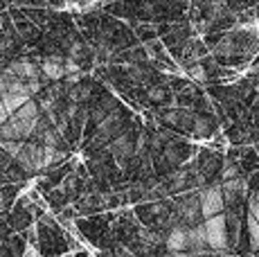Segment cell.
<instances>
[{"instance_id":"7402d4cb","label":"cell","mask_w":259,"mask_h":257,"mask_svg":"<svg viewBox=\"0 0 259 257\" xmlns=\"http://www.w3.org/2000/svg\"><path fill=\"white\" fill-rule=\"evenodd\" d=\"M3 205H5V196L0 194V207H3Z\"/></svg>"},{"instance_id":"ffe728a7","label":"cell","mask_w":259,"mask_h":257,"mask_svg":"<svg viewBox=\"0 0 259 257\" xmlns=\"http://www.w3.org/2000/svg\"><path fill=\"white\" fill-rule=\"evenodd\" d=\"M115 257H136V255H131V253H126V250H117Z\"/></svg>"},{"instance_id":"e0dca14e","label":"cell","mask_w":259,"mask_h":257,"mask_svg":"<svg viewBox=\"0 0 259 257\" xmlns=\"http://www.w3.org/2000/svg\"><path fill=\"white\" fill-rule=\"evenodd\" d=\"M189 77L196 79V81H205V70H203L201 63H196L194 68H189Z\"/></svg>"},{"instance_id":"ba28073f","label":"cell","mask_w":259,"mask_h":257,"mask_svg":"<svg viewBox=\"0 0 259 257\" xmlns=\"http://www.w3.org/2000/svg\"><path fill=\"white\" fill-rule=\"evenodd\" d=\"M7 70H12L14 75L21 77V79H38L41 66H36L32 59H18V61H14Z\"/></svg>"},{"instance_id":"7c38bea8","label":"cell","mask_w":259,"mask_h":257,"mask_svg":"<svg viewBox=\"0 0 259 257\" xmlns=\"http://www.w3.org/2000/svg\"><path fill=\"white\" fill-rule=\"evenodd\" d=\"M61 160V151L57 149V147H50V145H43V162H46V167L54 165V162Z\"/></svg>"},{"instance_id":"9a60e30c","label":"cell","mask_w":259,"mask_h":257,"mask_svg":"<svg viewBox=\"0 0 259 257\" xmlns=\"http://www.w3.org/2000/svg\"><path fill=\"white\" fill-rule=\"evenodd\" d=\"M226 0H210V16L212 18H219L226 14Z\"/></svg>"},{"instance_id":"5bb4252c","label":"cell","mask_w":259,"mask_h":257,"mask_svg":"<svg viewBox=\"0 0 259 257\" xmlns=\"http://www.w3.org/2000/svg\"><path fill=\"white\" fill-rule=\"evenodd\" d=\"M0 147H3L9 156L16 158L18 154H21V149H23V142L21 140H0Z\"/></svg>"},{"instance_id":"ac0fdd59","label":"cell","mask_w":259,"mask_h":257,"mask_svg":"<svg viewBox=\"0 0 259 257\" xmlns=\"http://www.w3.org/2000/svg\"><path fill=\"white\" fill-rule=\"evenodd\" d=\"M12 117V113L7 111V106H5V102H3V97H0V126L5 124V122Z\"/></svg>"},{"instance_id":"6da1fadb","label":"cell","mask_w":259,"mask_h":257,"mask_svg":"<svg viewBox=\"0 0 259 257\" xmlns=\"http://www.w3.org/2000/svg\"><path fill=\"white\" fill-rule=\"evenodd\" d=\"M203 224H205L207 244H210L212 250H226L228 246H230L228 244V221H226V217H223V212L205 219Z\"/></svg>"},{"instance_id":"5b68a950","label":"cell","mask_w":259,"mask_h":257,"mask_svg":"<svg viewBox=\"0 0 259 257\" xmlns=\"http://www.w3.org/2000/svg\"><path fill=\"white\" fill-rule=\"evenodd\" d=\"M178 215L183 217V221L196 226L198 217H203L201 215V199H198V196H187V199H183L181 203H178Z\"/></svg>"},{"instance_id":"52a82bcc","label":"cell","mask_w":259,"mask_h":257,"mask_svg":"<svg viewBox=\"0 0 259 257\" xmlns=\"http://www.w3.org/2000/svg\"><path fill=\"white\" fill-rule=\"evenodd\" d=\"M187 237H189V250H210L205 224L189 226V228H187Z\"/></svg>"},{"instance_id":"9c48e42d","label":"cell","mask_w":259,"mask_h":257,"mask_svg":"<svg viewBox=\"0 0 259 257\" xmlns=\"http://www.w3.org/2000/svg\"><path fill=\"white\" fill-rule=\"evenodd\" d=\"M223 196H226V203H235L239 196H246L248 190H246V181L243 179H226L223 181Z\"/></svg>"},{"instance_id":"8992f818","label":"cell","mask_w":259,"mask_h":257,"mask_svg":"<svg viewBox=\"0 0 259 257\" xmlns=\"http://www.w3.org/2000/svg\"><path fill=\"white\" fill-rule=\"evenodd\" d=\"M165 246L169 253H181V250H189V237L187 228H171L165 239Z\"/></svg>"},{"instance_id":"4fadbf2b","label":"cell","mask_w":259,"mask_h":257,"mask_svg":"<svg viewBox=\"0 0 259 257\" xmlns=\"http://www.w3.org/2000/svg\"><path fill=\"white\" fill-rule=\"evenodd\" d=\"M192 131H194V136H198V138L210 136V122H207L205 117H196V120H194Z\"/></svg>"},{"instance_id":"8fae6325","label":"cell","mask_w":259,"mask_h":257,"mask_svg":"<svg viewBox=\"0 0 259 257\" xmlns=\"http://www.w3.org/2000/svg\"><path fill=\"white\" fill-rule=\"evenodd\" d=\"M111 154L117 158V162H126L128 158L133 156V149H131V142L126 140V138H117L115 142L111 145Z\"/></svg>"},{"instance_id":"3957f363","label":"cell","mask_w":259,"mask_h":257,"mask_svg":"<svg viewBox=\"0 0 259 257\" xmlns=\"http://www.w3.org/2000/svg\"><path fill=\"white\" fill-rule=\"evenodd\" d=\"M16 160L21 162L27 172L43 169V167H46V162H43V145H23Z\"/></svg>"},{"instance_id":"277c9868","label":"cell","mask_w":259,"mask_h":257,"mask_svg":"<svg viewBox=\"0 0 259 257\" xmlns=\"http://www.w3.org/2000/svg\"><path fill=\"white\" fill-rule=\"evenodd\" d=\"M41 72L48 79H52V81H59V79L66 77V59L57 57V54H52V57H46L41 61Z\"/></svg>"},{"instance_id":"7a4b0ae2","label":"cell","mask_w":259,"mask_h":257,"mask_svg":"<svg viewBox=\"0 0 259 257\" xmlns=\"http://www.w3.org/2000/svg\"><path fill=\"white\" fill-rule=\"evenodd\" d=\"M201 199V215L203 219H210L214 215H221L226 207V196H223V187L221 185H212L207 190H203L198 194Z\"/></svg>"},{"instance_id":"2e32d148","label":"cell","mask_w":259,"mask_h":257,"mask_svg":"<svg viewBox=\"0 0 259 257\" xmlns=\"http://www.w3.org/2000/svg\"><path fill=\"white\" fill-rule=\"evenodd\" d=\"M79 72H81L79 63L74 61L72 57H68V59H66V77H68V75H79Z\"/></svg>"},{"instance_id":"d6986e66","label":"cell","mask_w":259,"mask_h":257,"mask_svg":"<svg viewBox=\"0 0 259 257\" xmlns=\"http://www.w3.org/2000/svg\"><path fill=\"white\" fill-rule=\"evenodd\" d=\"M223 176H226V179H237V167H226V174H223Z\"/></svg>"},{"instance_id":"44dd1931","label":"cell","mask_w":259,"mask_h":257,"mask_svg":"<svg viewBox=\"0 0 259 257\" xmlns=\"http://www.w3.org/2000/svg\"><path fill=\"white\" fill-rule=\"evenodd\" d=\"M25 257H36V255H34V250H27V255Z\"/></svg>"},{"instance_id":"30bf717a","label":"cell","mask_w":259,"mask_h":257,"mask_svg":"<svg viewBox=\"0 0 259 257\" xmlns=\"http://www.w3.org/2000/svg\"><path fill=\"white\" fill-rule=\"evenodd\" d=\"M0 97H3L5 106H7V111L12 113V115L18 111V108H23L25 104L32 100V97L25 95V93H0Z\"/></svg>"}]
</instances>
